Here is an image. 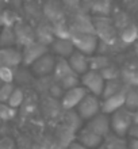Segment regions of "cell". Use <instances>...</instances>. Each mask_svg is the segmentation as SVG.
<instances>
[{
  "label": "cell",
  "mask_w": 138,
  "mask_h": 149,
  "mask_svg": "<svg viewBox=\"0 0 138 149\" xmlns=\"http://www.w3.org/2000/svg\"><path fill=\"white\" fill-rule=\"evenodd\" d=\"M137 42H138V38H137Z\"/></svg>",
  "instance_id": "obj_42"
},
{
  "label": "cell",
  "mask_w": 138,
  "mask_h": 149,
  "mask_svg": "<svg viewBox=\"0 0 138 149\" xmlns=\"http://www.w3.org/2000/svg\"><path fill=\"white\" fill-rule=\"evenodd\" d=\"M110 58L107 54H100V53H95V54L89 56V71L100 72L104 68L110 65Z\"/></svg>",
  "instance_id": "obj_23"
},
{
  "label": "cell",
  "mask_w": 138,
  "mask_h": 149,
  "mask_svg": "<svg viewBox=\"0 0 138 149\" xmlns=\"http://www.w3.org/2000/svg\"><path fill=\"white\" fill-rule=\"evenodd\" d=\"M75 74V72L72 71V68L68 64V60L65 58H57L55 60V67L54 72H53V77H54L55 83H60L61 80H64L65 77Z\"/></svg>",
  "instance_id": "obj_19"
},
{
  "label": "cell",
  "mask_w": 138,
  "mask_h": 149,
  "mask_svg": "<svg viewBox=\"0 0 138 149\" xmlns=\"http://www.w3.org/2000/svg\"><path fill=\"white\" fill-rule=\"evenodd\" d=\"M118 38L121 39V42L125 45H131V43L137 42L138 38V27L134 23H130L125 29H122L118 34Z\"/></svg>",
  "instance_id": "obj_22"
},
{
  "label": "cell",
  "mask_w": 138,
  "mask_h": 149,
  "mask_svg": "<svg viewBox=\"0 0 138 149\" xmlns=\"http://www.w3.org/2000/svg\"><path fill=\"white\" fill-rule=\"evenodd\" d=\"M55 57L50 53L45 54L44 57H41L38 61L33 64L30 67L31 74L37 76V77H47L51 76L54 72V67H55Z\"/></svg>",
  "instance_id": "obj_9"
},
{
  "label": "cell",
  "mask_w": 138,
  "mask_h": 149,
  "mask_svg": "<svg viewBox=\"0 0 138 149\" xmlns=\"http://www.w3.org/2000/svg\"><path fill=\"white\" fill-rule=\"evenodd\" d=\"M127 149H138V140H129Z\"/></svg>",
  "instance_id": "obj_37"
},
{
  "label": "cell",
  "mask_w": 138,
  "mask_h": 149,
  "mask_svg": "<svg viewBox=\"0 0 138 149\" xmlns=\"http://www.w3.org/2000/svg\"><path fill=\"white\" fill-rule=\"evenodd\" d=\"M0 87H1V81H0Z\"/></svg>",
  "instance_id": "obj_41"
},
{
  "label": "cell",
  "mask_w": 138,
  "mask_h": 149,
  "mask_svg": "<svg viewBox=\"0 0 138 149\" xmlns=\"http://www.w3.org/2000/svg\"><path fill=\"white\" fill-rule=\"evenodd\" d=\"M71 41L75 46V50L80 52L85 56H92L98 52L99 39L96 34H80V33H73L71 37Z\"/></svg>",
  "instance_id": "obj_4"
},
{
  "label": "cell",
  "mask_w": 138,
  "mask_h": 149,
  "mask_svg": "<svg viewBox=\"0 0 138 149\" xmlns=\"http://www.w3.org/2000/svg\"><path fill=\"white\" fill-rule=\"evenodd\" d=\"M3 10H4V8H0V14H1V11H3Z\"/></svg>",
  "instance_id": "obj_40"
},
{
  "label": "cell",
  "mask_w": 138,
  "mask_h": 149,
  "mask_svg": "<svg viewBox=\"0 0 138 149\" xmlns=\"http://www.w3.org/2000/svg\"><path fill=\"white\" fill-rule=\"evenodd\" d=\"M20 22L19 16L14 10L4 8L0 14V27H15V24Z\"/></svg>",
  "instance_id": "obj_24"
},
{
  "label": "cell",
  "mask_w": 138,
  "mask_h": 149,
  "mask_svg": "<svg viewBox=\"0 0 138 149\" xmlns=\"http://www.w3.org/2000/svg\"><path fill=\"white\" fill-rule=\"evenodd\" d=\"M44 15L46 18L47 22H50L51 24H57L61 22H65V8L62 7V4L58 1H47L44 4Z\"/></svg>",
  "instance_id": "obj_11"
},
{
  "label": "cell",
  "mask_w": 138,
  "mask_h": 149,
  "mask_svg": "<svg viewBox=\"0 0 138 149\" xmlns=\"http://www.w3.org/2000/svg\"><path fill=\"white\" fill-rule=\"evenodd\" d=\"M24 103V92L22 88H19V87H15V90H14V92L11 94V98H10V100L7 102V104L11 109H14V110H16V109H19L20 106H23Z\"/></svg>",
  "instance_id": "obj_27"
},
{
  "label": "cell",
  "mask_w": 138,
  "mask_h": 149,
  "mask_svg": "<svg viewBox=\"0 0 138 149\" xmlns=\"http://www.w3.org/2000/svg\"><path fill=\"white\" fill-rule=\"evenodd\" d=\"M127 88L125 91H122V92L114 95V96H110L107 99H102V113L106 114V115H111L115 111L123 109L125 107V100H126Z\"/></svg>",
  "instance_id": "obj_14"
},
{
  "label": "cell",
  "mask_w": 138,
  "mask_h": 149,
  "mask_svg": "<svg viewBox=\"0 0 138 149\" xmlns=\"http://www.w3.org/2000/svg\"><path fill=\"white\" fill-rule=\"evenodd\" d=\"M122 81L127 87L131 88H137L138 87V67L137 68H126L122 71Z\"/></svg>",
  "instance_id": "obj_25"
},
{
  "label": "cell",
  "mask_w": 138,
  "mask_h": 149,
  "mask_svg": "<svg viewBox=\"0 0 138 149\" xmlns=\"http://www.w3.org/2000/svg\"><path fill=\"white\" fill-rule=\"evenodd\" d=\"M20 50H22V65L31 67L35 61H38L41 57H44L45 54L49 53V47L35 41L34 43L20 49Z\"/></svg>",
  "instance_id": "obj_6"
},
{
  "label": "cell",
  "mask_w": 138,
  "mask_h": 149,
  "mask_svg": "<svg viewBox=\"0 0 138 149\" xmlns=\"http://www.w3.org/2000/svg\"><path fill=\"white\" fill-rule=\"evenodd\" d=\"M15 69L10 67H0V81L1 84H14Z\"/></svg>",
  "instance_id": "obj_31"
},
{
  "label": "cell",
  "mask_w": 138,
  "mask_h": 149,
  "mask_svg": "<svg viewBox=\"0 0 138 149\" xmlns=\"http://www.w3.org/2000/svg\"><path fill=\"white\" fill-rule=\"evenodd\" d=\"M68 64H69L72 71L75 72L77 76H81V74H84L85 72L89 71V57L77 50H75L69 56Z\"/></svg>",
  "instance_id": "obj_16"
},
{
  "label": "cell",
  "mask_w": 138,
  "mask_h": 149,
  "mask_svg": "<svg viewBox=\"0 0 138 149\" xmlns=\"http://www.w3.org/2000/svg\"><path fill=\"white\" fill-rule=\"evenodd\" d=\"M15 90V86L14 84H1L0 87V103L3 104H7V102L11 98V94Z\"/></svg>",
  "instance_id": "obj_32"
},
{
  "label": "cell",
  "mask_w": 138,
  "mask_h": 149,
  "mask_svg": "<svg viewBox=\"0 0 138 149\" xmlns=\"http://www.w3.org/2000/svg\"><path fill=\"white\" fill-rule=\"evenodd\" d=\"M129 138L130 140H138V125H133L129 130V133H127Z\"/></svg>",
  "instance_id": "obj_35"
},
{
  "label": "cell",
  "mask_w": 138,
  "mask_h": 149,
  "mask_svg": "<svg viewBox=\"0 0 138 149\" xmlns=\"http://www.w3.org/2000/svg\"><path fill=\"white\" fill-rule=\"evenodd\" d=\"M16 110L11 109L8 104H3L0 103V121H11L15 117Z\"/></svg>",
  "instance_id": "obj_33"
},
{
  "label": "cell",
  "mask_w": 138,
  "mask_h": 149,
  "mask_svg": "<svg viewBox=\"0 0 138 149\" xmlns=\"http://www.w3.org/2000/svg\"><path fill=\"white\" fill-rule=\"evenodd\" d=\"M22 64V50L19 47L0 49V67L18 68Z\"/></svg>",
  "instance_id": "obj_15"
},
{
  "label": "cell",
  "mask_w": 138,
  "mask_h": 149,
  "mask_svg": "<svg viewBox=\"0 0 138 149\" xmlns=\"http://www.w3.org/2000/svg\"><path fill=\"white\" fill-rule=\"evenodd\" d=\"M133 121H134V125H138V111L133 113Z\"/></svg>",
  "instance_id": "obj_38"
},
{
  "label": "cell",
  "mask_w": 138,
  "mask_h": 149,
  "mask_svg": "<svg viewBox=\"0 0 138 149\" xmlns=\"http://www.w3.org/2000/svg\"><path fill=\"white\" fill-rule=\"evenodd\" d=\"M104 84L106 81L99 72L88 71L80 76V86L87 91V94L98 96V98H102Z\"/></svg>",
  "instance_id": "obj_5"
},
{
  "label": "cell",
  "mask_w": 138,
  "mask_h": 149,
  "mask_svg": "<svg viewBox=\"0 0 138 149\" xmlns=\"http://www.w3.org/2000/svg\"><path fill=\"white\" fill-rule=\"evenodd\" d=\"M0 123H1V121H0Z\"/></svg>",
  "instance_id": "obj_43"
},
{
  "label": "cell",
  "mask_w": 138,
  "mask_h": 149,
  "mask_svg": "<svg viewBox=\"0 0 138 149\" xmlns=\"http://www.w3.org/2000/svg\"><path fill=\"white\" fill-rule=\"evenodd\" d=\"M85 127H88L89 130H92L94 133H96L100 137L106 138L108 134L111 133V121L110 115L106 114H98L96 117H94L91 121L85 122Z\"/></svg>",
  "instance_id": "obj_10"
},
{
  "label": "cell",
  "mask_w": 138,
  "mask_h": 149,
  "mask_svg": "<svg viewBox=\"0 0 138 149\" xmlns=\"http://www.w3.org/2000/svg\"><path fill=\"white\" fill-rule=\"evenodd\" d=\"M0 149H15L11 138H0Z\"/></svg>",
  "instance_id": "obj_34"
},
{
  "label": "cell",
  "mask_w": 138,
  "mask_h": 149,
  "mask_svg": "<svg viewBox=\"0 0 138 149\" xmlns=\"http://www.w3.org/2000/svg\"><path fill=\"white\" fill-rule=\"evenodd\" d=\"M37 42L42 43L45 46H50L51 42L54 41V31H53V24L50 22H41L40 26L35 29Z\"/></svg>",
  "instance_id": "obj_17"
},
{
  "label": "cell",
  "mask_w": 138,
  "mask_h": 149,
  "mask_svg": "<svg viewBox=\"0 0 138 149\" xmlns=\"http://www.w3.org/2000/svg\"><path fill=\"white\" fill-rule=\"evenodd\" d=\"M85 95H87V91L81 86L68 90L64 92L62 98L60 99V104L65 111H73L77 109V106L80 104V102L84 99Z\"/></svg>",
  "instance_id": "obj_8"
},
{
  "label": "cell",
  "mask_w": 138,
  "mask_h": 149,
  "mask_svg": "<svg viewBox=\"0 0 138 149\" xmlns=\"http://www.w3.org/2000/svg\"><path fill=\"white\" fill-rule=\"evenodd\" d=\"M67 149H87V148H85V146H84L81 142L77 141V140H73V141H72L71 144L68 145Z\"/></svg>",
  "instance_id": "obj_36"
},
{
  "label": "cell",
  "mask_w": 138,
  "mask_h": 149,
  "mask_svg": "<svg viewBox=\"0 0 138 149\" xmlns=\"http://www.w3.org/2000/svg\"><path fill=\"white\" fill-rule=\"evenodd\" d=\"M89 12L94 15V18H110L111 12H112V3L108 0L92 1Z\"/></svg>",
  "instance_id": "obj_18"
},
{
  "label": "cell",
  "mask_w": 138,
  "mask_h": 149,
  "mask_svg": "<svg viewBox=\"0 0 138 149\" xmlns=\"http://www.w3.org/2000/svg\"><path fill=\"white\" fill-rule=\"evenodd\" d=\"M99 73L102 74V77L104 79V81H111V80H119L122 76V72L118 67H115L112 64H110L107 68H104L103 71H100Z\"/></svg>",
  "instance_id": "obj_28"
},
{
  "label": "cell",
  "mask_w": 138,
  "mask_h": 149,
  "mask_svg": "<svg viewBox=\"0 0 138 149\" xmlns=\"http://www.w3.org/2000/svg\"><path fill=\"white\" fill-rule=\"evenodd\" d=\"M125 109L130 113L138 111V92L135 88L129 87L126 92V100H125Z\"/></svg>",
  "instance_id": "obj_26"
},
{
  "label": "cell",
  "mask_w": 138,
  "mask_h": 149,
  "mask_svg": "<svg viewBox=\"0 0 138 149\" xmlns=\"http://www.w3.org/2000/svg\"><path fill=\"white\" fill-rule=\"evenodd\" d=\"M95 34L98 37L99 42L106 46H112L118 39V30L115 29L112 19L110 18H92Z\"/></svg>",
  "instance_id": "obj_1"
},
{
  "label": "cell",
  "mask_w": 138,
  "mask_h": 149,
  "mask_svg": "<svg viewBox=\"0 0 138 149\" xmlns=\"http://www.w3.org/2000/svg\"><path fill=\"white\" fill-rule=\"evenodd\" d=\"M135 54H137V56H138V42H137V43H135Z\"/></svg>",
  "instance_id": "obj_39"
},
{
  "label": "cell",
  "mask_w": 138,
  "mask_h": 149,
  "mask_svg": "<svg viewBox=\"0 0 138 149\" xmlns=\"http://www.w3.org/2000/svg\"><path fill=\"white\" fill-rule=\"evenodd\" d=\"M57 84H60V87L64 90V92L68 90H72V88H76V87L80 86V76H77V74H71V76H68V77H65L64 80H61L60 83H57Z\"/></svg>",
  "instance_id": "obj_30"
},
{
  "label": "cell",
  "mask_w": 138,
  "mask_h": 149,
  "mask_svg": "<svg viewBox=\"0 0 138 149\" xmlns=\"http://www.w3.org/2000/svg\"><path fill=\"white\" fill-rule=\"evenodd\" d=\"M75 111L79 114V117L83 119V122L91 121L94 117L102 113V99L87 94Z\"/></svg>",
  "instance_id": "obj_3"
},
{
  "label": "cell",
  "mask_w": 138,
  "mask_h": 149,
  "mask_svg": "<svg viewBox=\"0 0 138 149\" xmlns=\"http://www.w3.org/2000/svg\"><path fill=\"white\" fill-rule=\"evenodd\" d=\"M110 121H111V132L114 133V136H117L119 138L126 137L130 127L134 125L133 113L126 110L125 107L118 111H115L114 114H111Z\"/></svg>",
  "instance_id": "obj_2"
},
{
  "label": "cell",
  "mask_w": 138,
  "mask_h": 149,
  "mask_svg": "<svg viewBox=\"0 0 138 149\" xmlns=\"http://www.w3.org/2000/svg\"><path fill=\"white\" fill-rule=\"evenodd\" d=\"M126 88H127V86L122 81V79L106 81V84H104V90H103V94H102V98L100 99H107V98H110V96H114V95L125 91Z\"/></svg>",
  "instance_id": "obj_21"
},
{
  "label": "cell",
  "mask_w": 138,
  "mask_h": 149,
  "mask_svg": "<svg viewBox=\"0 0 138 149\" xmlns=\"http://www.w3.org/2000/svg\"><path fill=\"white\" fill-rule=\"evenodd\" d=\"M18 47L14 27H0V49Z\"/></svg>",
  "instance_id": "obj_20"
},
{
  "label": "cell",
  "mask_w": 138,
  "mask_h": 149,
  "mask_svg": "<svg viewBox=\"0 0 138 149\" xmlns=\"http://www.w3.org/2000/svg\"><path fill=\"white\" fill-rule=\"evenodd\" d=\"M111 19H112V23H114L115 29H117V30H119V31L131 23V22H130V18H129V15H127L125 11L115 12V15L112 16Z\"/></svg>",
  "instance_id": "obj_29"
},
{
  "label": "cell",
  "mask_w": 138,
  "mask_h": 149,
  "mask_svg": "<svg viewBox=\"0 0 138 149\" xmlns=\"http://www.w3.org/2000/svg\"><path fill=\"white\" fill-rule=\"evenodd\" d=\"M76 140L79 142H81L87 149H98L99 146H102L104 138L98 136L96 133H94L92 130H89L88 127H81L76 134Z\"/></svg>",
  "instance_id": "obj_13"
},
{
  "label": "cell",
  "mask_w": 138,
  "mask_h": 149,
  "mask_svg": "<svg viewBox=\"0 0 138 149\" xmlns=\"http://www.w3.org/2000/svg\"><path fill=\"white\" fill-rule=\"evenodd\" d=\"M15 36H16V43L18 47L23 49V47L31 45L37 41L35 37V29H33L31 24H28L27 22H18L15 24Z\"/></svg>",
  "instance_id": "obj_7"
},
{
  "label": "cell",
  "mask_w": 138,
  "mask_h": 149,
  "mask_svg": "<svg viewBox=\"0 0 138 149\" xmlns=\"http://www.w3.org/2000/svg\"><path fill=\"white\" fill-rule=\"evenodd\" d=\"M75 52V46L71 39H57L55 38L49 46V53L53 54L55 58L68 60L69 56Z\"/></svg>",
  "instance_id": "obj_12"
}]
</instances>
